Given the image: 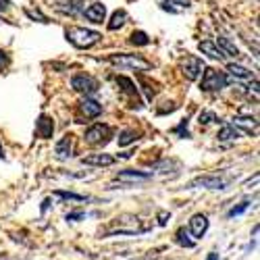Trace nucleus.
Masks as SVG:
<instances>
[{"label": "nucleus", "instance_id": "32", "mask_svg": "<svg viewBox=\"0 0 260 260\" xmlns=\"http://www.w3.org/2000/svg\"><path fill=\"white\" fill-rule=\"evenodd\" d=\"M11 11V0H0V15Z\"/></svg>", "mask_w": 260, "mask_h": 260}, {"label": "nucleus", "instance_id": "3", "mask_svg": "<svg viewBox=\"0 0 260 260\" xmlns=\"http://www.w3.org/2000/svg\"><path fill=\"white\" fill-rule=\"evenodd\" d=\"M229 83V77L216 69H204V77H202V83H200V90L202 92H221L223 88H227Z\"/></svg>", "mask_w": 260, "mask_h": 260}, {"label": "nucleus", "instance_id": "4", "mask_svg": "<svg viewBox=\"0 0 260 260\" xmlns=\"http://www.w3.org/2000/svg\"><path fill=\"white\" fill-rule=\"evenodd\" d=\"M71 85L73 90L79 92V94H85V98H88L90 94H96L98 92V81L92 77V75H85V73H79L71 79Z\"/></svg>", "mask_w": 260, "mask_h": 260}, {"label": "nucleus", "instance_id": "26", "mask_svg": "<svg viewBox=\"0 0 260 260\" xmlns=\"http://www.w3.org/2000/svg\"><path fill=\"white\" fill-rule=\"evenodd\" d=\"M54 196H58V198H62V200H88L85 196H79V193H73V191H54Z\"/></svg>", "mask_w": 260, "mask_h": 260}, {"label": "nucleus", "instance_id": "18", "mask_svg": "<svg viewBox=\"0 0 260 260\" xmlns=\"http://www.w3.org/2000/svg\"><path fill=\"white\" fill-rule=\"evenodd\" d=\"M81 113L85 117H98L102 113V104L96 102V100H92V98H83L81 100Z\"/></svg>", "mask_w": 260, "mask_h": 260}, {"label": "nucleus", "instance_id": "30", "mask_svg": "<svg viewBox=\"0 0 260 260\" xmlns=\"http://www.w3.org/2000/svg\"><path fill=\"white\" fill-rule=\"evenodd\" d=\"M173 132L179 134L181 138H187V136H189V134H187V119H183V121L179 123V127H175V129H173Z\"/></svg>", "mask_w": 260, "mask_h": 260}, {"label": "nucleus", "instance_id": "5", "mask_svg": "<svg viewBox=\"0 0 260 260\" xmlns=\"http://www.w3.org/2000/svg\"><path fill=\"white\" fill-rule=\"evenodd\" d=\"M108 138H111V127H108V125H102V123L92 125L88 132H85V136H83V140L88 142V144H92V146H96V144H104Z\"/></svg>", "mask_w": 260, "mask_h": 260}, {"label": "nucleus", "instance_id": "8", "mask_svg": "<svg viewBox=\"0 0 260 260\" xmlns=\"http://www.w3.org/2000/svg\"><path fill=\"white\" fill-rule=\"evenodd\" d=\"M204 69V62L198 58V56H187L185 62H183V75L189 79V81H196L200 77Z\"/></svg>", "mask_w": 260, "mask_h": 260}, {"label": "nucleus", "instance_id": "2", "mask_svg": "<svg viewBox=\"0 0 260 260\" xmlns=\"http://www.w3.org/2000/svg\"><path fill=\"white\" fill-rule=\"evenodd\" d=\"M108 62H113L119 69H134V71H150L152 62L142 58L140 54H111Z\"/></svg>", "mask_w": 260, "mask_h": 260}, {"label": "nucleus", "instance_id": "1", "mask_svg": "<svg viewBox=\"0 0 260 260\" xmlns=\"http://www.w3.org/2000/svg\"><path fill=\"white\" fill-rule=\"evenodd\" d=\"M64 36H67V40L77 48H92L94 44H98L100 38H102L98 31L85 29V27H67L64 29Z\"/></svg>", "mask_w": 260, "mask_h": 260}, {"label": "nucleus", "instance_id": "22", "mask_svg": "<svg viewBox=\"0 0 260 260\" xmlns=\"http://www.w3.org/2000/svg\"><path fill=\"white\" fill-rule=\"evenodd\" d=\"M140 138V134L136 132V129H125V132L119 134V146H129V144H134L136 140Z\"/></svg>", "mask_w": 260, "mask_h": 260}, {"label": "nucleus", "instance_id": "15", "mask_svg": "<svg viewBox=\"0 0 260 260\" xmlns=\"http://www.w3.org/2000/svg\"><path fill=\"white\" fill-rule=\"evenodd\" d=\"M231 125H233L235 129H244L248 136L256 134V129H258V121L252 119V117H235V119L231 121Z\"/></svg>", "mask_w": 260, "mask_h": 260}, {"label": "nucleus", "instance_id": "35", "mask_svg": "<svg viewBox=\"0 0 260 260\" xmlns=\"http://www.w3.org/2000/svg\"><path fill=\"white\" fill-rule=\"evenodd\" d=\"M206 260H219V254H214V252H212V254H208Z\"/></svg>", "mask_w": 260, "mask_h": 260}, {"label": "nucleus", "instance_id": "27", "mask_svg": "<svg viewBox=\"0 0 260 260\" xmlns=\"http://www.w3.org/2000/svg\"><path fill=\"white\" fill-rule=\"evenodd\" d=\"M25 15H27L29 19H34V21L38 19L40 23H48V17H46L44 13H40L38 9H36V11H34V9H25Z\"/></svg>", "mask_w": 260, "mask_h": 260}, {"label": "nucleus", "instance_id": "16", "mask_svg": "<svg viewBox=\"0 0 260 260\" xmlns=\"http://www.w3.org/2000/svg\"><path fill=\"white\" fill-rule=\"evenodd\" d=\"M191 5H189V0H162L160 3V9L162 11H169V13H183L187 11Z\"/></svg>", "mask_w": 260, "mask_h": 260}, {"label": "nucleus", "instance_id": "34", "mask_svg": "<svg viewBox=\"0 0 260 260\" xmlns=\"http://www.w3.org/2000/svg\"><path fill=\"white\" fill-rule=\"evenodd\" d=\"M9 64V54L5 50H0V67H7Z\"/></svg>", "mask_w": 260, "mask_h": 260}, {"label": "nucleus", "instance_id": "24", "mask_svg": "<svg viewBox=\"0 0 260 260\" xmlns=\"http://www.w3.org/2000/svg\"><path fill=\"white\" fill-rule=\"evenodd\" d=\"M175 240H177V244L179 246H185V248H193V240H189V233H187V229L185 227H181L179 231H177V235H175Z\"/></svg>", "mask_w": 260, "mask_h": 260}, {"label": "nucleus", "instance_id": "9", "mask_svg": "<svg viewBox=\"0 0 260 260\" xmlns=\"http://www.w3.org/2000/svg\"><path fill=\"white\" fill-rule=\"evenodd\" d=\"M206 229H208L206 214H193L191 221H189V231H191V235L196 237V240H200V237H204Z\"/></svg>", "mask_w": 260, "mask_h": 260}, {"label": "nucleus", "instance_id": "23", "mask_svg": "<svg viewBox=\"0 0 260 260\" xmlns=\"http://www.w3.org/2000/svg\"><path fill=\"white\" fill-rule=\"evenodd\" d=\"M115 79H117L119 85H123V92H127V94H132V96L138 98V88L134 85L132 79H127V77H123V75H119V77H115Z\"/></svg>", "mask_w": 260, "mask_h": 260}, {"label": "nucleus", "instance_id": "17", "mask_svg": "<svg viewBox=\"0 0 260 260\" xmlns=\"http://www.w3.org/2000/svg\"><path fill=\"white\" fill-rule=\"evenodd\" d=\"M240 138H242V132H240V129H235L231 123L225 125V127H221L219 134H216V140H219V142H235V140H240Z\"/></svg>", "mask_w": 260, "mask_h": 260}, {"label": "nucleus", "instance_id": "25", "mask_svg": "<svg viewBox=\"0 0 260 260\" xmlns=\"http://www.w3.org/2000/svg\"><path fill=\"white\" fill-rule=\"evenodd\" d=\"M129 40H132V44H136V46H148L150 44V38L146 31H134Z\"/></svg>", "mask_w": 260, "mask_h": 260}, {"label": "nucleus", "instance_id": "33", "mask_svg": "<svg viewBox=\"0 0 260 260\" xmlns=\"http://www.w3.org/2000/svg\"><path fill=\"white\" fill-rule=\"evenodd\" d=\"M83 216H85V214H83L81 210H79V212H69V214H67V221H77V219H83Z\"/></svg>", "mask_w": 260, "mask_h": 260}, {"label": "nucleus", "instance_id": "29", "mask_svg": "<svg viewBox=\"0 0 260 260\" xmlns=\"http://www.w3.org/2000/svg\"><path fill=\"white\" fill-rule=\"evenodd\" d=\"M250 208V202H242L240 206H233L229 212H227V216H229V219H233V216H240L242 212H246Z\"/></svg>", "mask_w": 260, "mask_h": 260}, {"label": "nucleus", "instance_id": "6", "mask_svg": "<svg viewBox=\"0 0 260 260\" xmlns=\"http://www.w3.org/2000/svg\"><path fill=\"white\" fill-rule=\"evenodd\" d=\"M229 185V179L227 177H221V175H204V177H196L189 187H208V189H225Z\"/></svg>", "mask_w": 260, "mask_h": 260}, {"label": "nucleus", "instance_id": "12", "mask_svg": "<svg viewBox=\"0 0 260 260\" xmlns=\"http://www.w3.org/2000/svg\"><path fill=\"white\" fill-rule=\"evenodd\" d=\"M73 138L71 136H64L58 144H56V148H54V154H56V158L58 160H67V158H71L73 154Z\"/></svg>", "mask_w": 260, "mask_h": 260}, {"label": "nucleus", "instance_id": "10", "mask_svg": "<svg viewBox=\"0 0 260 260\" xmlns=\"http://www.w3.org/2000/svg\"><path fill=\"white\" fill-rule=\"evenodd\" d=\"M198 48H200V52H204L206 56H210V58H214V60H225L227 58V54L214 44L212 40H202L200 44H198Z\"/></svg>", "mask_w": 260, "mask_h": 260}, {"label": "nucleus", "instance_id": "31", "mask_svg": "<svg viewBox=\"0 0 260 260\" xmlns=\"http://www.w3.org/2000/svg\"><path fill=\"white\" fill-rule=\"evenodd\" d=\"M169 219H171V214H169L167 210H160V212H158V225H162V227H165Z\"/></svg>", "mask_w": 260, "mask_h": 260}, {"label": "nucleus", "instance_id": "7", "mask_svg": "<svg viewBox=\"0 0 260 260\" xmlns=\"http://www.w3.org/2000/svg\"><path fill=\"white\" fill-rule=\"evenodd\" d=\"M152 177V173H144V171H136V169H125L121 173H117V181L125 183V185H132V183H140V181H148Z\"/></svg>", "mask_w": 260, "mask_h": 260}, {"label": "nucleus", "instance_id": "14", "mask_svg": "<svg viewBox=\"0 0 260 260\" xmlns=\"http://www.w3.org/2000/svg\"><path fill=\"white\" fill-rule=\"evenodd\" d=\"M52 132H54V123H52V119L50 117H46V115H42L40 119H38V123H36V134L40 136V138H52Z\"/></svg>", "mask_w": 260, "mask_h": 260}, {"label": "nucleus", "instance_id": "20", "mask_svg": "<svg viewBox=\"0 0 260 260\" xmlns=\"http://www.w3.org/2000/svg\"><path fill=\"white\" fill-rule=\"evenodd\" d=\"M227 71H229V75H233L237 79H250L252 77V71L250 69L242 67V64H235V62H229L227 64Z\"/></svg>", "mask_w": 260, "mask_h": 260}, {"label": "nucleus", "instance_id": "36", "mask_svg": "<svg viewBox=\"0 0 260 260\" xmlns=\"http://www.w3.org/2000/svg\"><path fill=\"white\" fill-rule=\"evenodd\" d=\"M0 158H5V148H3V144H0Z\"/></svg>", "mask_w": 260, "mask_h": 260}, {"label": "nucleus", "instance_id": "19", "mask_svg": "<svg viewBox=\"0 0 260 260\" xmlns=\"http://www.w3.org/2000/svg\"><path fill=\"white\" fill-rule=\"evenodd\" d=\"M214 44L219 46V48H221V50H223L227 56H235V58L240 56V50H237V46L233 44V42H231L229 38H225V36H219V40H216Z\"/></svg>", "mask_w": 260, "mask_h": 260}, {"label": "nucleus", "instance_id": "11", "mask_svg": "<svg viewBox=\"0 0 260 260\" xmlns=\"http://www.w3.org/2000/svg\"><path fill=\"white\" fill-rule=\"evenodd\" d=\"M83 17L92 21V23H102L104 17H106V7L102 3H94L88 9H83Z\"/></svg>", "mask_w": 260, "mask_h": 260}, {"label": "nucleus", "instance_id": "13", "mask_svg": "<svg viewBox=\"0 0 260 260\" xmlns=\"http://www.w3.org/2000/svg\"><path fill=\"white\" fill-rule=\"evenodd\" d=\"M81 162L90 165V167H111V165H115V156H111V154H90V156H83Z\"/></svg>", "mask_w": 260, "mask_h": 260}, {"label": "nucleus", "instance_id": "21", "mask_svg": "<svg viewBox=\"0 0 260 260\" xmlns=\"http://www.w3.org/2000/svg\"><path fill=\"white\" fill-rule=\"evenodd\" d=\"M125 21H127V13L125 11H115L113 17H111V21H108V29H111V31L121 29L125 25Z\"/></svg>", "mask_w": 260, "mask_h": 260}, {"label": "nucleus", "instance_id": "28", "mask_svg": "<svg viewBox=\"0 0 260 260\" xmlns=\"http://www.w3.org/2000/svg\"><path fill=\"white\" fill-rule=\"evenodd\" d=\"M214 121H219V119H216V115L210 113V111H204V113H200V117H198V123H200V125H210V123H214Z\"/></svg>", "mask_w": 260, "mask_h": 260}]
</instances>
